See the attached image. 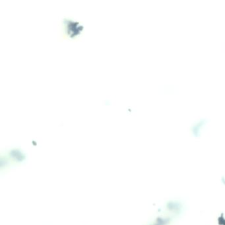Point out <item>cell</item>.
<instances>
[{
  "label": "cell",
  "instance_id": "obj_1",
  "mask_svg": "<svg viewBox=\"0 0 225 225\" xmlns=\"http://www.w3.org/2000/svg\"><path fill=\"white\" fill-rule=\"evenodd\" d=\"M221 181L222 184H223L224 186H225V176H223L221 178Z\"/></svg>",
  "mask_w": 225,
  "mask_h": 225
}]
</instances>
